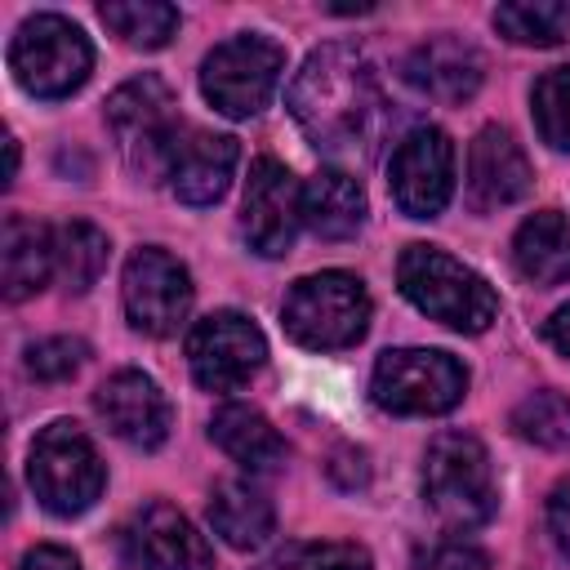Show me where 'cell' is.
I'll use <instances>...</instances> for the list:
<instances>
[{
  "instance_id": "1",
  "label": "cell",
  "mask_w": 570,
  "mask_h": 570,
  "mask_svg": "<svg viewBox=\"0 0 570 570\" xmlns=\"http://www.w3.org/2000/svg\"><path fill=\"white\" fill-rule=\"evenodd\" d=\"M289 116L298 120L307 142L325 156L365 151L383 116V89L374 62L347 40H330L312 49L289 85Z\"/></svg>"
},
{
  "instance_id": "2",
  "label": "cell",
  "mask_w": 570,
  "mask_h": 570,
  "mask_svg": "<svg viewBox=\"0 0 570 570\" xmlns=\"http://www.w3.org/2000/svg\"><path fill=\"white\" fill-rule=\"evenodd\" d=\"M396 285L423 316H432L459 334H481L499 316V294L490 289V281L423 240L401 249Z\"/></svg>"
},
{
  "instance_id": "3",
  "label": "cell",
  "mask_w": 570,
  "mask_h": 570,
  "mask_svg": "<svg viewBox=\"0 0 570 570\" xmlns=\"http://www.w3.org/2000/svg\"><path fill=\"white\" fill-rule=\"evenodd\" d=\"M107 129L129 174H138L142 183H160L174 169V151L187 125L178 120L174 89L160 76H134L107 98Z\"/></svg>"
},
{
  "instance_id": "4",
  "label": "cell",
  "mask_w": 570,
  "mask_h": 570,
  "mask_svg": "<svg viewBox=\"0 0 570 570\" xmlns=\"http://www.w3.org/2000/svg\"><path fill=\"white\" fill-rule=\"evenodd\" d=\"M423 499L450 530H476L499 508L485 445L472 432H436L423 454Z\"/></svg>"
},
{
  "instance_id": "5",
  "label": "cell",
  "mask_w": 570,
  "mask_h": 570,
  "mask_svg": "<svg viewBox=\"0 0 570 570\" xmlns=\"http://www.w3.org/2000/svg\"><path fill=\"white\" fill-rule=\"evenodd\" d=\"M285 334L303 347L334 352L352 347L370 330V294L352 272H316L289 285L281 303Z\"/></svg>"
},
{
  "instance_id": "6",
  "label": "cell",
  "mask_w": 570,
  "mask_h": 570,
  "mask_svg": "<svg viewBox=\"0 0 570 570\" xmlns=\"http://www.w3.org/2000/svg\"><path fill=\"white\" fill-rule=\"evenodd\" d=\"M9 71L31 98H71L94 71V49L71 18L36 13L9 40Z\"/></svg>"
},
{
  "instance_id": "7",
  "label": "cell",
  "mask_w": 570,
  "mask_h": 570,
  "mask_svg": "<svg viewBox=\"0 0 570 570\" xmlns=\"http://www.w3.org/2000/svg\"><path fill=\"white\" fill-rule=\"evenodd\" d=\"M27 481L40 499V508H49L53 517H76L102 494L107 468L98 459V445L85 436V428L58 419V423L40 428V436L31 441Z\"/></svg>"
},
{
  "instance_id": "8",
  "label": "cell",
  "mask_w": 570,
  "mask_h": 570,
  "mask_svg": "<svg viewBox=\"0 0 570 570\" xmlns=\"http://www.w3.org/2000/svg\"><path fill=\"white\" fill-rule=\"evenodd\" d=\"M468 370L436 347H392L374 361L370 396L387 414H445L463 401Z\"/></svg>"
},
{
  "instance_id": "9",
  "label": "cell",
  "mask_w": 570,
  "mask_h": 570,
  "mask_svg": "<svg viewBox=\"0 0 570 570\" xmlns=\"http://www.w3.org/2000/svg\"><path fill=\"white\" fill-rule=\"evenodd\" d=\"M281 71H285V49L258 31H245L214 45V53L200 67V89L223 116L245 120L272 102Z\"/></svg>"
},
{
  "instance_id": "10",
  "label": "cell",
  "mask_w": 570,
  "mask_h": 570,
  "mask_svg": "<svg viewBox=\"0 0 570 570\" xmlns=\"http://www.w3.org/2000/svg\"><path fill=\"white\" fill-rule=\"evenodd\" d=\"M120 298H125V316L134 330L151 338H169L191 312V276L160 245H142L125 263Z\"/></svg>"
},
{
  "instance_id": "11",
  "label": "cell",
  "mask_w": 570,
  "mask_h": 570,
  "mask_svg": "<svg viewBox=\"0 0 570 570\" xmlns=\"http://www.w3.org/2000/svg\"><path fill=\"white\" fill-rule=\"evenodd\" d=\"M267 356L263 330L240 312H209L187 334V365L205 392H236L245 387Z\"/></svg>"
},
{
  "instance_id": "12",
  "label": "cell",
  "mask_w": 570,
  "mask_h": 570,
  "mask_svg": "<svg viewBox=\"0 0 570 570\" xmlns=\"http://www.w3.org/2000/svg\"><path fill=\"white\" fill-rule=\"evenodd\" d=\"M387 187L401 214L410 218H436L450 205L454 191V142L445 129L423 125L405 134L387 165Z\"/></svg>"
},
{
  "instance_id": "13",
  "label": "cell",
  "mask_w": 570,
  "mask_h": 570,
  "mask_svg": "<svg viewBox=\"0 0 570 570\" xmlns=\"http://www.w3.org/2000/svg\"><path fill=\"white\" fill-rule=\"evenodd\" d=\"M298 227H303V187L281 160L258 156L249 165L245 205H240V232L249 249L263 258H281L294 245Z\"/></svg>"
},
{
  "instance_id": "14",
  "label": "cell",
  "mask_w": 570,
  "mask_h": 570,
  "mask_svg": "<svg viewBox=\"0 0 570 570\" xmlns=\"http://www.w3.org/2000/svg\"><path fill=\"white\" fill-rule=\"evenodd\" d=\"M94 410L111 428V436H120L134 450H156L169 436V401L142 370H116L94 392Z\"/></svg>"
},
{
  "instance_id": "15",
  "label": "cell",
  "mask_w": 570,
  "mask_h": 570,
  "mask_svg": "<svg viewBox=\"0 0 570 570\" xmlns=\"http://www.w3.org/2000/svg\"><path fill=\"white\" fill-rule=\"evenodd\" d=\"M530 178H534L530 160L508 129L485 125L472 138V147H468V205L476 214L517 205L530 191Z\"/></svg>"
},
{
  "instance_id": "16",
  "label": "cell",
  "mask_w": 570,
  "mask_h": 570,
  "mask_svg": "<svg viewBox=\"0 0 570 570\" xmlns=\"http://www.w3.org/2000/svg\"><path fill=\"white\" fill-rule=\"evenodd\" d=\"M481 76H485V62L481 53L463 40V36H428L423 45L410 49L405 58V80L432 98V102H445V107H459L468 102L476 89H481Z\"/></svg>"
},
{
  "instance_id": "17",
  "label": "cell",
  "mask_w": 570,
  "mask_h": 570,
  "mask_svg": "<svg viewBox=\"0 0 570 570\" xmlns=\"http://www.w3.org/2000/svg\"><path fill=\"white\" fill-rule=\"evenodd\" d=\"M134 548L147 570H214V548L205 534L165 499H151L134 517Z\"/></svg>"
},
{
  "instance_id": "18",
  "label": "cell",
  "mask_w": 570,
  "mask_h": 570,
  "mask_svg": "<svg viewBox=\"0 0 570 570\" xmlns=\"http://www.w3.org/2000/svg\"><path fill=\"white\" fill-rule=\"evenodd\" d=\"M240 147L232 134H209V129H183V142L174 151L169 187L183 205H214L232 187Z\"/></svg>"
},
{
  "instance_id": "19",
  "label": "cell",
  "mask_w": 570,
  "mask_h": 570,
  "mask_svg": "<svg viewBox=\"0 0 570 570\" xmlns=\"http://www.w3.org/2000/svg\"><path fill=\"white\" fill-rule=\"evenodd\" d=\"M0 272H4V298L22 303L45 289V281L58 272L53 263V232L27 214H9L0 232Z\"/></svg>"
},
{
  "instance_id": "20",
  "label": "cell",
  "mask_w": 570,
  "mask_h": 570,
  "mask_svg": "<svg viewBox=\"0 0 570 570\" xmlns=\"http://www.w3.org/2000/svg\"><path fill=\"white\" fill-rule=\"evenodd\" d=\"M303 227L321 240H347L365 227V191L343 169H321L303 183Z\"/></svg>"
},
{
  "instance_id": "21",
  "label": "cell",
  "mask_w": 570,
  "mask_h": 570,
  "mask_svg": "<svg viewBox=\"0 0 570 570\" xmlns=\"http://www.w3.org/2000/svg\"><path fill=\"white\" fill-rule=\"evenodd\" d=\"M512 263L539 289L566 285L570 281V223H566V214H557V209L530 214L512 236Z\"/></svg>"
},
{
  "instance_id": "22",
  "label": "cell",
  "mask_w": 570,
  "mask_h": 570,
  "mask_svg": "<svg viewBox=\"0 0 570 570\" xmlns=\"http://www.w3.org/2000/svg\"><path fill=\"white\" fill-rule=\"evenodd\" d=\"M209 441L227 459H236L240 468H249V472H272V468L285 463V436L254 405H240V401L223 405L209 419Z\"/></svg>"
},
{
  "instance_id": "23",
  "label": "cell",
  "mask_w": 570,
  "mask_h": 570,
  "mask_svg": "<svg viewBox=\"0 0 570 570\" xmlns=\"http://www.w3.org/2000/svg\"><path fill=\"white\" fill-rule=\"evenodd\" d=\"M209 525L223 534L227 548L249 552V548H263L272 539L276 508L249 481H218L214 494H209Z\"/></svg>"
},
{
  "instance_id": "24",
  "label": "cell",
  "mask_w": 570,
  "mask_h": 570,
  "mask_svg": "<svg viewBox=\"0 0 570 570\" xmlns=\"http://www.w3.org/2000/svg\"><path fill=\"white\" fill-rule=\"evenodd\" d=\"M107 254H111L107 232H98L85 218H71V223H62L53 232V263H58V276L67 281L71 294H85L102 276Z\"/></svg>"
},
{
  "instance_id": "25",
  "label": "cell",
  "mask_w": 570,
  "mask_h": 570,
  "mask_svg": "<svg viewBox=\"0 0 570 570\" xmlns=\"http://www.w3.org/2000/svg\"><path fill=\"white\" fill-rule=\"evenodd\" d=\"M98 18L134 49H160L178 31V9L165 0H107L98 4Z\"/></svg>"
},
{
  "instance_id": "26",
  "label": "cell",
  "mask_w": 570,
  "mask_h": 570,
  "mask_svg": "<svg viewBox=\"0 0 570 570\" xmlns=\"http://www.w3.org/2000/svg\"><path fill=\"white\" fill-rule=\"evenodd\" d=\"M494 27L512 40V45H561L570 36V4L566 0H512L494 9Z\"/></svg>"
},
{
  "instance_id": "27",
  "label": "cell",
  "mask_w": 570,
  "mask_h": 570,
  "mask_svg": "<svg viewBox=\"0 0 570 570\" xmlns=\"http://www.w3.org/2000/svg\"><path fill=\"white\" fill-rule=\"evenodd\" d=\"M512 432L543 450H570V396L557 387H539L512 410Z\"/></svg>"
},
{
  "instance_id": "28",
  "label": "cell",
  "mask_w": 570,
  "mask_h": 570,
  "mask_svg": "<svg viewBox=\"0 0 570 570\" xmlns=\"http://www.w3.org/2000/svg\"><path fill=\"white\" fill-rule=\"evenodd\" d=\"M534 129L552 151H570V67H548L530 89Z\"/></svg>"
},
{
  "instance_id": "29",
  "label": "cell",
  "mask_w": 570,
  "mask_h": 570,
  "mask_svg": "<svg viewBox=\"0 0 570 570\" xmlns=\"http://www.w3.org/2000/svg\"><path fill=\"white\" fill-rule=\"evenodd\" d=\"M85 356H89L85 338L53 334V338H40V343L27 347V374L40 379V383H62L85 365Z\"/></svg>"
},
{
  "instance_id": "30",
  "label": "cell",
  "mask_w": 570,
  "mask_h": 570,
  "mask_svg": "<svg viewBox=\"0 0 570 570\" xmlns=\"http://www.w3.org/2000/svg\"><path fill=\"white\" fill-rule=\"evenodd\" d=\"M410 570H490V557L463 539H441L414 557Z\"/></svg>"
},
{
  "instance_id": "31",
  "label": "cell",
  "mask_w": 570,
  "mask_h": 570,
  "mask_svg": "<svg viewBox=\"0 0 570 570\" xmlns=\"http://www.w3.org/2000/svg\"><path fill=\"white\" fill-rule=\"evenodd\" d=\"M298 570H374L361 543H303Z\"/></svg>"
},
{
  "instance_id": "32",
  "label": "cell",
  "mask_w": 570,
  "mask_h": 570,
  "mask_svg": "<svg viewBox=\"0 0 570 570\" xmlns=\"http://www.w3.org/2000/svg\"><path fill=\"white\" fill-rule=\"evenodd\" d=\"M330 481H334L338 490H356V485H365V481H370L365 450H356V445H338L334 459H330Z\"/></svg>"
},
{
  "instance_id": "33",
  "label": "cell",
  "mask_w": 570,
  "mask_h": 570,
  "mask_svg": "<svg viewBox=\"0 0 570 570\" xmlns=\"http://www.w3.org/2000/svg\"><path fill=\"white\" fill-rule=\"evenodd\" d=\"M548 530H552L557 548L570 557V476H561L548 494Z\"/></svg>"
},
{
  "instance_id": "34",
  "label": "cell",
  "mask_w": 570,
  "mask_h": 570,
  "mask_svg": "<svg viewBox=\"0 0 570 570\" xmlns=\"http://www.w3.org/2000/svg\"><path fill=\"white\" fill-rule=\"evenodd\" d=\"M18 570H80V561L58 543H40L18 561Z\"/></svg>"
},
{
  "instance_id": "35",
  "label": "cell",
  "mask_w": 570,
  "mask_h": 570,
  "mask_svg": "<svg viewBox=\"0 0 570 570\" xmlns=\"http://www.w3.org/2000/svg\"><path fill=\"white\" fill-rule=\"evenodd\" d=\"M543 338H548V343H552L561 356H570V303L552 312V321L543 325Z\"/></svg>"
},
{
  "instance_id": "36",
  "label": "cell",
  "mask_w": 570,
  "mask_h": 570,
  "mask_svg": "<svg viewBox=\"0 0 570 570\" xmlns=\"http://www.w3.org/2000/svg\"><path fill=\"white\" fill-rule=\"evenodd\" d=\"M298 557H303V543H289V548H281V552H272L263 566H254V570H298Z\"/></svg>"
}]
</instances>
